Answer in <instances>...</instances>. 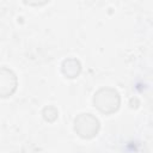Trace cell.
<instances>
[{
    "label": "cell",
    "mask_w": 153,
    "mask_h": 153,
    "mask_svg": "<svg viewBox=\"0 0 153 153\" xmlns=\"http://www.w3.org/2000/svg\"><path fill=\"white\" fill-rule=\"evenodd\" d=\"M61 71H62L65 76H67L69 79H74L81 72L80 61L76 60L75 57H68V59L63 60L62 66H61Z\"/></svg>",
    "instance_id": "cell-4"
},
{
    "label": "cell",
    "mask_w": 153,
    "mask_h": 153,
    "mask_svg": "<svg viewBox=\"0 0 153 153\" xmlns=\"http://www.w3.org/2000/svg\"><path fill=\"white\" fill-rule=\"evenodd\" d=\"M100 128L99 120L88 112L79 114L74 118V131L82 139L94 137Z\"/></svg>",
    "instance_id": "cell-2"
},
{
    "label": "cell",
    "mask_w": 153,
    "mask_h": 153,
    "mask_svg": "<svg viewBox=\"0 0 153 153\" xmlns=\"http://www.w3.org/2000/svg\"><path fill=\"white\" fill-rule=\"evenodd\" d=\"M42 115H43V118L48 122H54L56 121V118L59 117V111L55 106L53 105H49V106H45L43 110H42Z\"/></svg>",
    "instance_id": "cell-5"
},
{
    "label": "cell",
    "mask_w": 153,
    "mask_h": 153,
    "mask_svg": "<svg viewBox=\"0 0 153 153\" xmlns=\"http://www.w3.org/2000/svg\"><path fill=\"white\" fill-rule=\"evenodd\" d=\"M18 86V79L16 73L5 67H0V98H7L12 96Z\"/></svg>",
    "instance_id": "cell-3"
},
{
    "label": "cell",
    "mask_w": 153,
    "mask_h": 153,
    "mask_svg": "<svg viewBox=\"0 0 153 153\" xmlns=\"http://www.w3.org/2000/svg\"><path fill=\"white\" fill-rule=\"evenodd\" d=\"M93 105L104 115H111L120 109V93L112 87H102L93 96Z\"/></svg>",
    "instance_id": "cell-1"
}]
</instances>
